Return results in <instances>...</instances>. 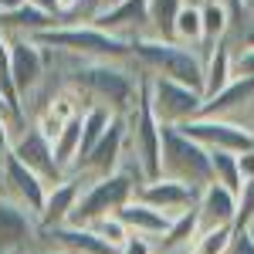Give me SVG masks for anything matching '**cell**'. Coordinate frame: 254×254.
Here are the masks:
<instances>
[{
  "mask_svg": "<svg viewBox=\"0 0 254 254\" xmlns=\"http://www.w3.org/2000/svg\"><path fill=\"white\" fill-rule=\"evenodd\" d=\"M51 149H55V163H58L61 176L71 173L75 163H78V153H81V116L68 119V122L61 126V132H58V139L51 142Z\"/></svg>",
  "mask_w": 254,
  "mask_h": 254,
  "instance_id": "603a6c76",
  "label": "cell"
},
{
  "mask_svg": "<svg viewBox=\"0 0 254 254\" xmlns=\"http://www.w3.org/2000/svg\"><path fill=\"white\" fill-rule=\"evenodd\" d=\"M85 190V183L75 180V176H61L58 183L48 187V196H44V210H41V231H55V227H64L75 207H78V196Z\"/></svg>",
  "mask_w": 254,
  "mask_h": 254,
  "instance_id": "e0dca14e",
  "label": "cell"
},
{
  "mask_svg": "<svg viewBox=\"0 0 254 254\" xmlns=\"http://www.w3.org/2000/svg\"><path fill=\"white\" fill-rule=\"evenodd\" d=\"M244 10H248V31L254 27V0H244ZM248 38V34H244Z\"/></svg>",
  "mask_w": 254,
  "mask_h": 254,
  "instance_id": "8d00e7d4",
  "label": "cell"
},
{
  "mask_svg": "<svg viewBox=\"0 0 254 254\" xmlns=\"http://www.w3.org/2000/svg\"><path fill=\"white\" fill-rule=\"evenodd\" d=\"M187 0H146L149 10V34L153 38H170L173 34V20L183 10Z\"/></svg>",
  "mask_w": 254,
  "mask_h": 254,
  "instance_id": "484cf974",
  "label": "cell"
},
{
  "mask_svg": "<svg viewBox=\"0 0 254 254\" xmlns=\"http://www.w3.org/2000/svg\"><path fill=\"white\" fill-rule=\"evenodd\" d=\"M196 193H200V190L180 183V180H170V176L146 180V183L136 190V196L142 200V203L163 210L166 217H180V214H187V210H193L196 207Z\"/></svg>",
  "mask_w": 254,
  "mask_h": 254,
  "instance_id": "5bb4252c",
  "label": "cell"
},
{
  "mask_svg": "<svg viewBox=\"0 0 254 254\" xmlns=\"http://www.w3.org/2000/svg\"><path fill=\"white\" fill-rule=\"evenodd\" d=\"M95 3H98V10H109L112 3H119V0H95Z\"/></svg>",
  "mask_w": 254,
  "mask_h": 254,
  "instance_id": "f35d334b",
  "label": "cell"
},
{
  "mask_svg": "<svg viewBox=\"0 0 254 254\" xmlns=\"http://www.w3.org/2000/svg\"><path fill=\"white\" fill-rule=\"evenodd\" d=\"M210 176L214 183L227 187V190H241V173H237V156L234 153H210Z\"/></svg>",
  "mask_w": 254,
  "mask_h": 254,
  "instance_id": "4316f807",
  "label": "cell"
},
{
  "mask_svg": "<svg viewBox=\"0 0 254 254\" xmlns=\"http://www.w3.org/2000/svg\"><path fill=\"white\" fill-rule=\"evenodd\" d=\"M122 119H126V159L136 163L146 180H156L163 159V126L149 112L146 95H139L136 109Z\"/></svg>",
  "mask_w": 254,
  "mask_h": 254,
  "instance_id": "52a82bcc",
  "label": "cell"
},
{
  "mask_svg": "<svg viewBox=\"0 0 254 254\" xmlns=\"http://www.w3.org/2000/svg\"><path fill=\"white\" fill-rule=\"evenodd\" d=\"M227 254H254V234H251V231H237V227H234V237H231Z\"/></svg>",
  "mask_w": 254,
  "mask_h": 254,
  "instance_id": "836d02e7",
  "label": "cell"
},
{
  "mask_svg": "<svg viewBox=\"0 0 254 254\" xmlns=\"http://www.w3.org/2000/svg\"><path fill=\"white\" fill-rule=\"evenodd\" d=\"M200 24H203V48H200V55L207 58L220 41L231 38L234 17H231V10H227L220 0H203V3H200Z\"/></svg>",
  "mask_w": 254,
  "mask_h": 254,
  "instance_id": "ffe728a7",
  "label": "cell"
},
{
  "mask_svg": "<svg viewBox=\"0 0 254 254\" xmlns=\"http://www.w3.org/2000/svg\"><path fill=\"white\" fill-rule=\"evenodd\" d=\"M122 163H126V119L116 116L112 126L105 129V136L98 139L95 146L78 159V166H75L71 173H64V176H75V180H81V183L88 187L92 180L119 173Z\"/></svg>",
  "mask_w": 254,
  "mask_h": 254,
  "instance_id": "9c48e42d",
  "label": "cell"
},
{
  "mask_svg": "<svg viewBox=\"0 0 254 254\" xmlns=\"http://www.w3.org/2000/svg\"><path fill=\"white\" fill-rule=\"evenodd\" d=\"M24 3H31V0H0V17H7V14H14V10H20Z\"/></svg>",
  "mask_w": 254,
  "mask_h": 254,
  "instance_id": "d590c367",
  "label": "cell"
},
{
  "mask_svg": "<svg viewBox=\"0 0 254 254\" xmlns=\"http://www.w3.org/2000/svg\"><path fill=\"white\" fill-rule=\"evenodd\" d=\"M119 220L129 227V234L136 237H149L153 244H156L159 237L166 234V227H170V220L173 217H166L163 210H156V207H149V203H142L139 196H132L122 210H119Z\"/></svg>",
  "mask_w": 254,
  "mask_h": 254,
  "instance_id": "d6986e66",
  "label": "cell"
},
{
  "mask_svg": "<svg viewBox=\"0 0 254 254\" xmlns=\"http://www.w3.org/2000/svg\"><path fill=\"white\" fill-rule=\"evenodd\" d=\"M20 126L14 122V119L0 116V163L10 156V146H14V132H17Z\"/></svg>",
  "mask_w": 254,
  "mask_h": 254,
  "instance_id": "1f68e13d",
  "label": "cell"
},
{
  "mask_svg": "<svg viewBox=\"0 0 254 254\" xmlns=\"http://www.w3.org/2000/svg\"><path fill=\"white\" fill-rule=\"evenodd\" d=\"M92 24L109 31L112 38L132 44L136 38L149 34V10H146V0H119L109 10H102Z\"/></svg>",
  "mask_w": 254,
  "mask_h": 254,
  "instance_id": "9a60e30c",
  "label": "cell"
},
{
  "mask_svg": "<svg viewBox=\"0 0 254 254\" xmlns=\"http://www.w3.org/2000/svg\"><path fill=\"white\" fill-rule=\"evenodd\" d=\"M231 237H234V227H210V231H200L196 241H193V248H190V254H227Z\"/></svg>",
  "mask_w": 254,
  "mask_h": 254,
  "instance_id": "83f0119b",
  "label": "cell"
},
{
  "mask_svg": "<svg viewBox=\"0 0 254 254\" xmlns=\"http://www.w3.org/2000/svg\"><path fill=\"white\" fill-rule=\"evenodd\" d=\"M193 3H203V0H193Z\"/></svg>",
  "mask_w": 254,
  "mask_h": 254,
  "instance_id": "7bdbcfd3",
  "label": "cell"
},
{
  "mask_svg": "<svg viewBox=\"0 0 254 254\" xmlns=\"http://www.w3.org/2000/svg\"><path fill=\"white\" fill-rule=\"evenodd\" d=\"M183 136H190L193 142H200L207 153H234L241 156L244 149L254 146V132L248 126H237L231 119H214V116H196L183 126H176Z\"/></svg>",
  "mask_w": 254,
  "mask_h": 254,
  "instance_id": "ba28073f",
  "label": "cell"
},
{
  "mask_svg": "<svg viewBox=\"0 0 254 254\" xmlns=\"http://www.w3.org/2000/svg\"><path fill=\"white\" fill-rule=\"evenodd\" d=\"M231 68L234 78H254V41L231 44Z\"/></svg>",
  "mask_w": 254,
  "mask_h": 254,
  "instance_id": "4dcf8cb0",
  "label": "cell"
},
{
  "mask_svg": "<svg viewBox=\"0 0 254 254\" xmlns=\"http://www.w3.org/2000/svg\"><path fill=\"white\" fill-rule=\"evenodd\" d=\"M41 48L71 55V58H95V61H132V44L112 38L95 24H58L51 31H41L34 38Z\"/></svg>",
  "mask_w": 254,
  "mask_h": 254,
  "instance_id": "3957f363",
  "label": "cell"
},
{
  "mask_svg": "<svg viewBox=\"0 0 254 254\" xmlns=\"http://www.w3.org/2000/svg\"><path fill=\"white\" fill-rule=\"evenodd\" d=\"M146 180L136 173V170H129V166H122L119 173L112 176H102V180H92L78 196V207H75V214L68 224H75V227H88L92 220L98 217H109V214H119L132 196L136 190L142 187Z\"/></svg>",
  "mask_w": 254,
  "mask_h": 254,
  "instance_id": "277c9868",
  "label": "cell"
},
{
  "mask_svg": "<svg viewBox=\"0 0 254 254\" xmlns=\"http://www.w3.org/2000/svg\"><path fill=\"white\" fill-rule=\"evenodd\" d=\"M10 156L17 159V163H24L31 173H38L48 187L61 180V170H58V163H55V149H51V139H44L31 122L20 126L17 132H14Z\"/></svg>",
  "mask_w": 254,
  "mask_h": 254,
  "instance_id": "4fadbf2b",
  "label": "cell"
},
{
  "mask_svg": "<svg viewBox=\"0 0 254 254\" xmlns=\"http://www.w3.org/2000/svg\"><path fill=\"white\" fill-rule=\"evenodd\" d=\"M34 254H64V251H58V248H48V244H44V248H38Z\"/></svg>",
  "mask_w": 254,
  "mask_h": 254,
  "instance_id": "74e56055",
  "label": "cell"
},
{
  "mask_svg": "<svg viewBox=\"0 0 254 254\" xmlns=\"http://www.w3.org/2000/svg\"><path fill=\"white\" fill-rule=\"evenodd\" d=\"M244 41H254V27H251V31H248V38H244ZM244 41H241V44H244Z\"/></svg>",
  "mask_w": 254,
  "mask_h": 254,
  "instance_id": "60d3db41",
  "label": "cell"
},
{
  "mask_svg": "<svg viewBox=\"0 0 254 254\" xmlns=\"http://www.w3.org/2000/svg\"><path fill=\"white\" fill-rule=\"evenodd\" d=\"M112 119H116V112L105 109V105H88V109L81 112V153H78V159L105 136V129L112 126ZM75 166H78V163H75Z\"/></svg>",
  "mask_w": 254,
  "mask_h": 254,
  "instance_id": "d4e9b609",
  "label": "cell"
},
{
  "mask_svg": "<svg viewBox=\"0 0 254 254\" xmlns=\"http://www.w3.org/2000/svg\"><path fill=\"white\" fill-rule=\"evenodd\" d=\"M88 227H92V231H95V234L102 237V241H105V244H109L112 251H119V248H122V244L129 241V227H126V224L119 220V214L98 217V220H92V224H88Z\"/></svg>",
  "mask_w": 254,
  "mask_h": 254,
  "instance_id": "f1b7e54d",
  "label": "cell"
},
{
  "mask_svg": "<svg viewBox=\"0 0 254 254\" xmlns=\"http://www.w3.org/2000/svg\"><path fill=\"white\" fill-rule=\"evenodd\" d=\"M231 78H234V68H231V41H220L214 51L203 58V98L217 95Z\"/></svg>",
  "mask_w": 254,
  "mask_h": 254,
  "instance_id": "7402d4cb",
  "label": "cell"
},
{
  "mask_svg": "<svg viewBox=\"0 0 254 254\" xmlns=\"http://www.w3.org/2000/svg\"><path fill=\"white\" fill-rule=\"evenodd\" d=\"M237 173H241V183L244 180H254V146L237 156Z\"/></svg>",
  "mask_w": 254,
  "mask_h": 254,
  "instance_id": "e575fe53",
  "label": "cell"
},
{
  "mask_svg": "<svg viewBox=\"0 0 254 254\" xmlns=\"http://www.w3.org/2000/svg\"><path fill=\"white\" fill-rule=\"evenodd\" d=\"M0 116H7V119H14V116H10V109H7V102H3V95H0Z\"/></svg>",
  "mask_w": 254,
  "mask_h": 254,
  "instance_id": "ab89813d",
  "label": "cell"
},
{
  "mask_svg": "<svg viewBox=\"0 0 254 254\" xmlns=\"http://www.w3.org/2000/svg\"><path fill=\"white\" fill-rule=\"evenodd\" d=\"M7 51H10V78L24 105V98L48 78V51L34 38H10V34H7Z\"/></svg>",
  "mask_w": 254,
  "mask_h": 254,
  "instance_id": "8fae6325",
  "label": "cell"
},
{
  "mask_svg": "<svg viewBox=\"0 0 254 254\" xmlns=\"http://www.w3.org/2000/svg\"><path fill=\"white\" fill-rule=\"evenodd\" d=\"M41 248V220L20 203L0 196V254H34Z\"/></svg>",
  "mask_w": 254,
  "mask_h": 254,
  "instance_id": "30bf717a",
  "label": "cell"
},
{
  "mask_svg": "<svg viewBox=\"0 0 254 254\" xmlns=\"http://www.w3.org/2000/svg\"><path fill=\"white\" fill-rule=\"evenodd\" d=\"M48 68L68 88L78 92L85 109L105 105L116 116H129L136 109L139 95H142V71L132 61H95V58H71V55L48 51Z\"/></svg>",
  "mask_w": 254,
  "mask_h": 254,
  "instance_id": "6da1fadb",
  "label": "cell"
},
{
  "mask_svg": "<svg viewBox=\"0 0 254 254\" xmlns=\"http://www.w3.org/2000/svg\"><path fill=\"white\" fill-rule=\"evenodd\" d=\"M196 217H200V231H210V227H234L237 193L210 180V183L196 193Z\"/></svg>",
  "mask_w": 254,
  "mask_h": 254,
  "instance_id": "2e32d148",
  "label": "cell"
},
{
  "mask_svg": "<svg viewBox=\"0 0 254 254\" xmlns=\"http://www.w3.org/2000/svg\"><path fill=\"white\" fill-rule=\"evenodd\" d=\"M248 231H251V234H254V224H251V227H248Z\"/></svg>",
  "mask_w": 254,
  "mask_h": 254,
  "instance_id": "b9f144b4",
  "label": "cell"
},
{
  "mask_svg": "<svg viewBox=\"0 0 254 254\" xmlns=\"http://www.w3.org/2000/svg\"><path fill=\"white\" fill-rule=\"evenodd\" d=\"M132 64L142 75H163V78L183 81L203 92V58L193 48H183L170 38L142 34L132 41Z\"/></svg>",
  "mask_w": 254,
  "mask_h": 254,
  "instance_id": "7a4b0ae2",
  "label": "cell"
},
{
  "mask_svg": "<svg viewBox=\"0 0 254 254\" xmlns=\"http://www.w3.org/2000/svg\"><path fill=\"white\" fill-rule=\"evenodd\" d=\"M254 224V180H244L241 190H237V231H248Z\"/></svg>",
  "mask_w": 254,
  "mask_h": 254,
  "instance_id": "f546056e",
  "label": "cell"
},
{
  "mask_svg": "<svg viewBox=\"0 0 254 254\" xmlns=\"http://www.w3.org/2000/svg\"><path fill=\"white\" fill-rule=\"evenodd\" d=\"M58 248L64 254H116L92 227H75V224H64L55 231H41V248Z\"/></svg>",
  "mask_w": 254,
  "mask_h": 254,
  "instance_id": "ac0fdd59",
  "label": "cell"
},
{
  "mask_svg": "<svg viewBox=\"0 0 254 254\" xmlns=\"http://www.w3.org/2000/svg\"><path fill=\"white\" fill-rule=\"evenodd\" d=\"M196 234H200V217H196V207H193V210H187V214L170 220L166 234L156 241V251L159 254H190Z\"/></svg>",
  "mask_w": 254,
  "mask_h": 254,
  "instance_id": "44dd1931",
  "label": "cell"
},
{
  "mask_svg": "<svg viewBox=\"0 0 254 254\" xmlns=\"http://www.w3.org/2000/svg\"><path fill=\"white\" fill-rule=\"evenodd\" d=\"M170 41L183 44V48H193V51H200V48H203L200 3H193V0H187V3H183V10H180V14H176V20H173V34H170ZM200 58H203V55H200Z\"/></svg>",
  "mask_w": 254,
  "mask_h": 254,
  "instance_id": "cb8c5ba5",
  "label": "cell"
},
{
  "mask_svg": "<svg viewBox=\"0 0 254 254\" xmlns=\"http://www.w3.org/2000/svg\"><path fill=\"white\" fill-rule=\"evenodd\" d=\"M159 176L180 180L193 190H203L214 176H210V153L183 136L173 126H163V159H159Z\"/></svg>",
  "mask_w": 254,
  "mask_h": 254,
  "instance_id": "8992f818",
  "label": "cell"
},
{
  "mask_svg": "<svg viewBox=\"0 0 254 254\" xmlns=\"http://www.w3.org/2000/svg\"><path fill=\"white\" fill-rule=\"evenodd\" d=\"M0 196L20 203L24 210H31L34 217H41L44 210V196H48V183L38 173H31L24 163H17L14 156H7L0 163Z\"/></svg>",
  "mask_w": 254,
  "mask_h": 254,
  "instance_id": "7c38bea8",
  "label": "cell"
},
{
  "mask_svg": "<svg viewBox=\"0 0 254 254\" xmlns=\"http://www.w3.org/2000/svg\"><path fill=\"white\" fill-rule=\"evenodd\" d=\"M116 254H159L156 251V244L149 241V237H136V234H129V241L119 248Z\"/></svg>",
  "mask_w": 254,
  "mask_h": 254,
  "instance_id": "d6a6232c",
  "label": "cell"
},
{
  "mask_svg": "<svg viewBox=\"0 0 254 254\" xmlns=\"http://www.w3.org/2000/svg\"><path fill=\"white\" fill-rule=\"evenodd\" d=\"M142 95L159 126H183L203 112V92L163 75H142Z\"/></svg>",
  "mask_w": 254,
  "mask_h": 254,
  "instance_id": "5b68a950",
  "label": "cell"
}]
</instances>
